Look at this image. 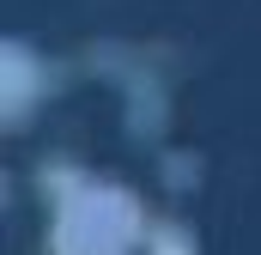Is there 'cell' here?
Returning <instances> with one entry per match:
<instances>
[{
    "mask_svg": "<svg viewBox=\"0 0 261 255\" xmlns=\"http://www.w3.org/2000/svg\"><path fill=\"white\" fill-rule=\"evenodd\" d=\"M134 243V200L116 189H79L55 219V255H122Z\"/></svg>",
    "mask_w": 261,
    "mask_h": 255,
    "instance_id": "cell-1",
    "label": "cell"
}]
</instances>
